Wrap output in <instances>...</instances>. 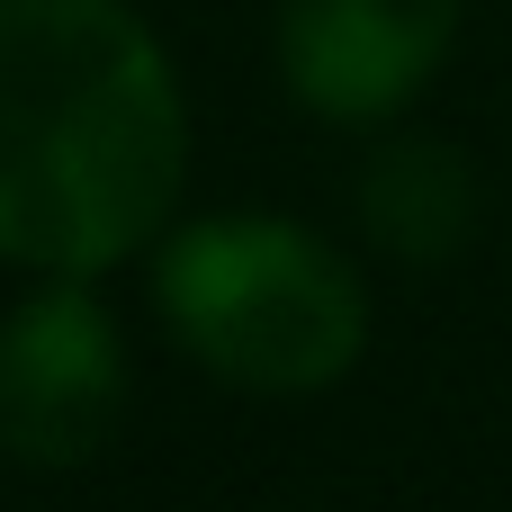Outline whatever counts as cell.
Segmentation results:
<instances>
[{
  "mask_svg": "<svg viewBox=\"0 0 512 512\" xmlns=\"http://www.w3.org/2000/svg\"><path fill=\"white\" fill-rule=\"evenodd\" d=\"M189 99L126 0H0V261L99 279L171 234Z\"/></svg>",
  "mask_w": 512,
  "mask_h": 512,
  "instance_id": "1",
  "label": "cell"
},
{
  "mask_svg": "<svg viewBox=\"0 0 512 512\" xmlns=\"http://www.w3.org/2000/svg\"><path fill=\"white\" fill-rule=\"evenodd\" d=\"M162 333L243 396H324L369 351L360 270L288 216H189L153 252Z\"/></svg>",
  "mask_w": 512,
  "mask_h": 512,
  "instance_id": "2",
  "label": "cell"
},
{
  "mask_svg": "<svg viewBox=\"0 0 512 512\" xmlns=\"http://www.w3.org/2000/svg\"><path fill=\"white\" fill-rule=\"evenodd\" d=\"M126 333L90 279H36L0 315V459L36 477L90 468L126 423Z\"/></svg>",
  "mask_w": 512,
  "mask_h": 512,
  "instance_id": "3",
  "label": "cell"
},
{
  "mask_svg": "<svg viewBox=\"0 0 512 512\" xmlns=\"http://www.w3.org/2000/svg\"><path fill=\"white\" fill-rule=\"evenodd\" d=\"M468 0H279L270 54L324 126H396L459 45Z\"/></svg>",
  "mask_w": 512,
  "mask_h": 512,
  "instance_id": "4",
  "label": "cell"
},
{
  "mask_svg": "<svg viewBox=\"0 0 512 512\" xmlns=\"http://www.w3.org/2000/svg\"><path fill=\"white\" fill-rule=\"evenodd\" d=\"M351 207H360V234H369L396 270H441V261H459V252L477 243L486 180H477L468 144L423 135V126H387V135L360 153Z\"/></svg>",
  "mask_w": 512,
  "mask_h": 512,
  "instance_id": "5",
  "label": "cell"
}]
</instances>
